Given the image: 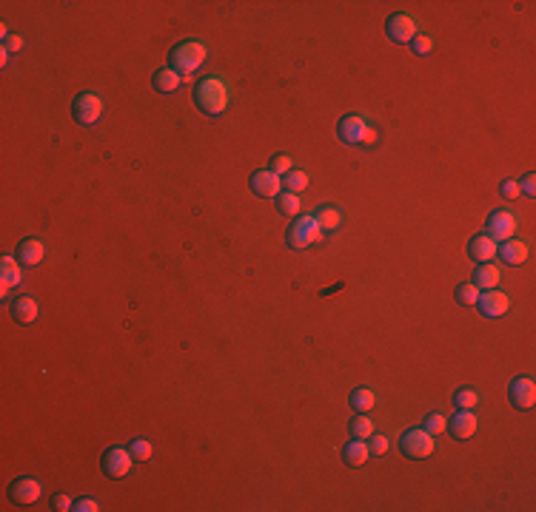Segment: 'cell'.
Masks as SVG:
<instances>
[{
  "label": "cell",
  "mask_w": 536,
  "mask_h": 512,
  "mask_svg": "<svg viewBox=\"0 0 536 512\" xmlns=\"http://www.w3.org/2000/svg\"><path fill=\"white\" fill-rule=\"evenodd\" d=\"M231 103V86L220 77V74H209L197 83L195 89V106L209 114V117H220Z\"/></svg>",
  "instance_id": "cell-1"
},
{
  "label": "cell",
  "mask_w": 536,
  "mask_h": 512,
  "mask_svg": "<svg viewBox=\"0 0 536 512\" xmlns=\"http://www.w3.org/2000/svg\"><path fill=\"white\" fill-rule=\"evenodd\" d=\"M337 137L351 148H374L380 140V131L363 114H345L337 123Z\"/></svg>",
  "instance_id": "cell-2"
},
{
  "label": "cell",
  "mask_w": 536,
  "mask_h": 512,
  "mask_svg": "<svg viewBox=\"0 0 536 512\" xmlns=\"http://www.w3.org/2000/svg\"><path fill=\"white\" fill-rule=\"evenodd\" d=\"M209 57V49L206 43L200 40H183V43H177L168 55V69H174L177 74H183V80H189L192 72H197Z\"/></svg>",
  "instance_id": "cell-3"
},
{
  "label": "cell",
  "mask_w": 536,
  "mask_h": 512,
  "mask_svg": "<svg viewBox=\"0 0 536 512\" xmlns=\"http://www.w3.org/2000/svg\"><path fill=\"white\" fill-rule=\"evenodd\" d=\"M322 236H325V230L317 225L314 213H300V216H294V222H291L288 230H285V242H288L294 250H302V247H308V245H314V242H322Z\"/></svg>",
  "instance_id": "cell-4"
},
{
  "label": "cell",
  "mask_w": 536,
  "mask_h": 512,
  "mask_svg": "<svg viewBox=\"0 0 536 512\" xmlns=\"http://www.w3.org/2000/svg\"><path fill=\"white\" fill-rule=\"evenodd\" d=\"M400 450L408 458H431L434 450H437V441L425 427H414V430H405L400 435Z\"/></svg>",
  "instance_id": "cell-5"
},
{
  "label": "cell",
  "mask_w": 536,
  "mask_h": 512,
  "mask_svg": "<svg viewBox=\"0 0 536 512\" xmlns=\"http://www.w3.org/2000/svg\"><path fill=\"white\" fill-rule=\"evenodd\" d=\"M103 114V100L97 91H80L72 103V117L80 123V126H94Z\"/></svg>",
  "instance_id": "cell-6"
},
{
  "label": "cell",
  "mask_w": 536,
  "mask_h": 512,
  "mask_svg": "<svg viewBox=\"0 0 536 512\" xmlns=\"http://www.w3.org/2000/svg\"><path fill=\"white\" fill-rule=\"evenodd\" d=\"M516 228H519L516 213H513V211H505V208L491 211V213H488V219H485V230H488V236H491V239H496V242L510 239V236L516 233Z\"/></svg>",
  "instance_id": "cell-7"
},
{
  "label": "cell",
  "mask_w": 536,
  "mask_h": 512,
  "mask_svg": "<svg viewBox=\"0 0 536 512\" xmlns=\"http://www.w3.org/2000/svg\"><path fill=\"white\" fill-rule=\"evenodd\" d=\"M420 26H417V18L414 15H408V12H397V15H391L388 21H385V35L394 40V43H411L420 32H417Z\"/></svg>",
  "instance_id": "cell-8"
},
{
  "label": "cell",
  "mask_w": 536,
  "mask_h": 512,
  "mask_svg": "<svg viewBox=\"0 0 536 512\" xmlns=\"http://www.w3.org/2000/svg\"><path fill=\"white\" fill-rule=\"evenodd\" d=\"M476 311L485 316V319H499L510 311V296L499 288H491V291H482L479 299H476Z\"/></svg>",
  "instance_id": "cell-9"
},
{
  "label": "cell",
  "mask_w": 536,
  "mask_h": 512,
  "mask_svg": "<svg viewBox=\"0 0 536 512\" xmlns=\"http://www.w3.org/2000/svg\"><path fill=\"white\" fill-rule=\"evenodd\" d=\"M508 401L516 410H530L536 404V384L530 376H516L508 384Z\"/></svg>",
  "instance_id": "cell-10"
},
{
  "label": "cell",
  "mask_w": 536,
  "mask_h": 512,
  "mask_svg": "<svg viewBox=\"0 0 536 512\" xmlns=\"http://www.w3.org/2000/svg\"><path fill=\"white\" fill-rule=\"evenodd\" d=\"M40 495H43V484H40L38 478H32V475L15 478V481L9 484V501H12V503L29 506V503L40 501Z\"/></svg>",
  "instance_id": "cell-11"
},
{
  "label": "cell",
  "mask_w": 536,
  "mask_h": 512,
  "mask_svg": "<svg viewBox=\"0 0 536 512\" xmlns=\"http://www.w3.org/2000/svg\"><path fill=\"white\" fill-rule=\"evenodd\" d=\"M131 461H134V455H131L126 447H109V450L103 452L100 467H103V475H109V478H123V475L131 469Z\"/></svg>",
  "instance_id": "cell-12"
},
{
  "label": "cell",
  "mask_w": 536,
  "mask_h": 512,
  "mask_svg": "<svg viewBox=\"0 0 536 512\" xmlns=\"http://www.w3.org/2000/svg\"><path fill=\"white\" fill-rule=\"evenodd\" d=\"M248 185H251V191H254L257 196H263V199H271V196H277V194L283 191V179H280V174H274L271 168L254 171L251 179H248Z\"/></svg>",
  "instance_id": "cell-13"
},
{
  "label": "cell",
  "mask_w": 536,
  "mask_h": 512,
  "mask_svg": "<svg viewBox=\"0 0 536 512\" xmlns=\"http://www.w3.org/2000/svg\"><path fill=\"white\" fill-rule=\"evenodd\" d=\"M496 253H499V260H502L505 265H522V262L527 260L530 247H527V242H522V239L510 236V239H505V242L496 247Z\"/></svg>",
  "instance_id": "cell-14"
},
{
  "label": "cell",
  "mask_w": 536,
  "mask_h": 512,
  "mask_svg": "<svg viewBox=\"0 0 536 512\" xmlns=\"http://www.w3.org/2000/svg\"><path fill=\"white\" fill-rule=\"evenodd\" d=\"M9 313H12V319L18 325H32L38 319V313H40V305H38L35 296H18V299H12Z\"/></svg>",
  "instance_id": "cell-15"
},
{
  "label": "cell",
  "mask_w": 536,
  "mask_h": 512,
  "mask_svg": "<svg viewBox=\"0 0 536 512\" xmlns=\"http://www.w3.org/2000/svg\"><path fill=\"white\" fill-rule=\"evenodd\" d=\"M476 427H479V418L474 416V410H459L456 416H451V435H454L456 441L474 438Z\"/></svg>",
  "instance_id": "cell-16"
},
{
  "label": "cell",
  "mask_w": 536,
  "mask_h": 512,
  "mask_svg": "<svg viewBox=\"0 0 536 512\" xmlns=\"http://www.w3.org/2000/svg\"><path fill=\"white\" fill-rule=\"evenodd\" d=\"M18 262L21 265H26V268H35V265H40L43 262V256H46V245L40 242V239H23L21 245H18Z\"/></svg>",
  "instance_id": "cell-17"
},
{
  "label": "cell",
  "mask_w": 536,
  "mask_h": 512,
  "mask_svg": "<svg viewBox=\"0 0 536 512\" xmlns=\"http://www.w3.org/2000/svg\"><path fill=\"white\" fill-rule=\"evenodd\" d=\"M496 239H491L488 233H476L471 242H468V256L476 262H491L493 256H496Z\"/></svg>",
  "instance_id": "cell-18"
},
{
  "label": "cell",
  "mask_w": 536,
  "mask_h": 512,
  "mask_svg": "<svg viewBox=\"0 0 536 512\" xmlns=\"http://www.w3.org/2000/svg\"><path fill=\"white\" fill-rule=\"evenodd\" d=\"M368 455H371V450H368V444H366L363 438H351V441L342 447V461H345L348 467H363V464L368 461Z\"/></svg>",
  "instance_id": "cell-19"
},
{
  "label": "cell",
  "mask_w": 536,
  "mask_h": 512,
  "mask_svg": "<svg viewBox=\"0 0 536 512\" xmlns=\"http://www.w3.org/2000/svg\"><path fill=\"white\" fill-rule=\"evenodd\" d=\"M151 86L160 94H171V91H177L183 86V74H177L174 69H157L154 77H151Z\"/></svg>",
  "instance_id": "cell-20"
},
{
  "label": "cell",
  "mask_w": 536,
  "mask_h": 512,
  "mask_svg": "<svg viewBox=\"0 0 536 512\" xmlns=\"http://www.w3.org/2000/svg\"><path fill=\"white\" fill-rule=\"evenodd\" d=\"M499 279H502V271L496 268V265H491V262H479V268L474 271V285L479 288V291H491V288H496L499 285Z\"/></svg>",
  "instance_id": "cell-21"
},
{
  "label": "cell",
  "mask_w": 536,
  "mask_h": 512,
  "mask_svg": "<svg viewBox=\"0 0 536 512\" xmlns=\"http://www.w3.org/2000/svg\"><path fill=\"white\" fill-rule=\"evenodd\" d=\"M314 219H317V225L328 233V230H337V228L342 225V211H339L337 205H319V208L314 211Z\"/></svg>",
  "instance_id": "cell-22"
},
{
  "label": "cell",
  "mask_w": 536,
  "mask_h": 512,
  "mask_svg": "<svg viewBox=\"0 0 536 512\" xmlns=\"http://www.w3.org/2000/svg\"><path fill=\"white\" fill-rule=\"evenodd\" d=\"M348 404H351L356 413H368V410H374L377 396H374V390H371V387H356V390L348 396Z\"/></svg>",
  "instance_id": "cell-23"
},
{
  "label": "cell",
  "mask_w": 536,
  "mask_h": 512,
  "mask_svg": "<svg viewBox=\"0 0 536 512\" xmlns=\"http://www.w3.org/2000/svg\"><path fill=\"white\" fill-rule=\"evenodd\" d=\"M274 202H277V211H280L283 216H300V211H302L300 194H294V191H280V194L274 196Z\"/></svg>",
  "instance_id": "cell-24"
},
{
  "label": "cell",
  "mask_w": 536,
  "mask_h": 512,
  "mask_svg": "<svg viewBox=\"0 0 536 512\" xmlns=\"http://www.w3.org/2000/svg\"><path fill=\"white\" fill-rule=\"evenodd\" d=\"M18 265H21V262H18V256H4V294H6L9 288L21 285L23 274H21Z\"/></svg>",
  "instance_id": "cell-25"
},
{
  "label": "cell",
  "mask_w": 536,
  "mask_h": 512,
  "mask_svg": "<svg viewBox=\"0 0 536 512\" xmlns=\"http://www.w3.org/2000/svg\"><path fill=\"white\" fill-rule=\"evenodd\" d=\"M348 430H351V438H371L374 435V421L368 418V416H363V413H356L354 418H351V424H348Z\"/></svg>",
  "instance_id": "cell-26"
},
{
  "label": "cell",
  "mask_w": 536,
  "mask_h": 512,
  "mask_svg": "<svg viewBox=\"0 0 536 512\" xmlns=\"http://www.w3.org/2000/svg\"><path fill=\"white\" fill-rule=\"evenodd\" d=\"M283 188H285V191H294V194L305 191V188H308V174L300 171V168H291V171L283 177Z\"/></svg>",
  "instance_id": "cell-27"
},
{
  "label": "cell",
  "mask_w": 536,
  "mask_h": 512,
  "mask_svg": "<svg viewBox=\"0 0 536 512\" xmlns=\"http://www.w3.org/2000/svg\"><path fill=\"white\" fill-rule=\"evenodd\" d=\"M454 299H456L459 305L471 308V305H476V299H479V288H476L474 282H462V285H456V291H454Z\"/></svg>",
  "instance_id": "cell-28"
},
{
  "label": "cell",
  "mask_w": 536,
  "mask_h": 512,
  "mask_svg": "<svg viewBox=\"0 0 536 512\" xmlns=\"http://www.w3.org/2000/svg\"><path fill=\"white\" fill-rule=\"evenodd\" d=\"M454 404H456L459 410H474V407L479 404V390H476V387H462V390H456Z\"/></svg>",
  "instance_id": "cell-29"
},
{
  "label": "cell",
  "mask_w": 536,
  "mask_h": 512,
  "mask_svg": "<svg viewBox=\"0 0 536 512\" xmlns=\"http://www.w3.org/2000/svg\"><path fill=\"white\" fill-rule=\"evenodd\" d=\"M408 46H411V52H414V55H420V57H428V55L434 52V40H431L428 35H417V38H414Z\"/></svg>",
  "instance_id": "cell-30"
},
{
  "label": "cell",
  "mask_w": 536,
  "mask_h": 512,
  "mask_svg": "<svg viewBox=\"0 0 536 512\" xmlns=\"http://www.w3.org/2000/svg\"><path fill=\"white\" fill-rule=\"evenodd\" d=\"M425 430H428L431 435H439V433L448 430V418H445L442 413H431V416H425Z\"/></svg>",
  "instance_id": "cell-31"
},
{
  "label": "cell",
  "mask_w": 536,
  "mask_h": 512,
  "mask_svg": "<svg viewBox=\"0 0 536 512\" xmlns=\"http://www.w3.org/2000/svg\"><path fill=\"white\" fill-rule=\"evenodd\" d=\"M128 452L134 455V461H148V458H151V444H148L146 438H134Z\"/></svg>",
  "instance_id": "cell-32"
},
{
  "label": "cell",
  "mask_w": 536,
  "mask_h": 512,
  "mask_svg": "<svg viewBox=\"0 0 536 512\" xmlns=\"http://www.w3.org/2000/svg\"><path fill=\"white\" fill-rule=\"evenodd\" d=\"M294 168V160L288 157V154H277L274 160H271V171L274 174H288Z\"/></svg>",
  "instance_id": "cell-33"
},
{
  "label": "cell",
  "mask_w": 536,
  "mask_h": 512,
  "mask_svg": "<svg viewBox=\"0 0 536 512\" xmlns=\"http://www.w3.org/2000/svg\"><path fill=\"white\" fill-rule=\"evenodd\" d=\"M519 182V194H525V196H536V174H525L522 179H516Z\"/></svg>",
  "instance_id": "cell-34"
},
{
  "label": "cell",
  "mask_w": 536,
  "mask_h": 512,
  "mask_svg": "<svg viewBox=\"0 0 536 512\" xmlns=\"http://www.w3.org/2000/svg\"><path fill=\"white\" fill-rule=\"evenodd\" d=\"M388 447H391V441H388L385 435H371V444H368V450H371L374 455H385V452H388Z\"/></svg>",
  "instance_id": "cell-35"
},
{
  "label": "cell",
  "mask_w": 536,
  "mask_h": 512,
  "mask_svg": "<svg viewBox=\"0 0 536 512\" xmlns=\"http://www.w3.org/2000/svg\"><path fill=\"white\" fill-rule=\"evenodd\" d=\"M499 194H502L505 199H516V196H519V182H516V179H505L502 188H499Z\"/></svg>",
  "instance_id": "cell-36"
},
{
  "label": "cell",
  "mask_w": 536,
  "mask_h": 512,
  "mask_svg": "<svg viewBox=\"0 0 536 512\" xmlns=\"http://www.w3.org/2000/svg\"><path fill=\"white\" fill-rule=\"evenodd\" d=\"M75 512H97L100 509V503L94 501V498H80V501H75V506H72Z\"/></svg>",
  "instance_id": "cell-37"
},
{
  "label": "cell",
  "mask_w": 536,
  "mask_h": 512,
  "mask_svg": "<svg viewBox=\"0 0 536 512\" xmlns=\"http://www.w3.org/2000/svg\"><path fill=\"white\" fill-rule=\"evenodd\" d=\"M21 49H23V38H21V35H9V38L4 40V52L15 55V52H21Z\"/></svg>",
  "instance_id": "cell-38"
},
{
  "label": "cell",
  "mask_w": 536,
  "mask_h": 512,
  "mask_svg": "<svg viewBox=\"0 0 536 512\" xmlns=\"http://www.w3.org/2000/svg\"><path fill=\"white\" fill-rule=\"evenodd\" d=\"M52 506H55L58 512H66V509H72V506H75V501H72L69 495H63V492H58V495L52 498Z\"/></svg>",
  "instance_id": "cell-39"
}]
</instances>
